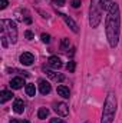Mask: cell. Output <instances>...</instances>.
<instances>
[{
  "label": "cell",
  "mask_w": 122,
  "mask_h": 123,
  "mask_svg": "<svg viewBox=\"0 0 122 123\" xmlns=\"http://www.w3.org/2000/svg\"><path fill=\"white\" fill-rule=\"evenodd\" d=\"M50 90H52V86H50L49 82H46V80H39V92L42 93V94H49Z\"/></svg>",
  "instance_id": "cell-8"
},
{
  "label": "cell",
  "mask_w": 122,
  "mask_h": 123,
  "mask_svg": "<svg viewBox=\"0 0 122 123\" xmlns=\"http://www.w3.org/2000/svg\"><path fill=\"white\" fill-rule=\"evenodd\" d=\"M69 46H70L69 39H62V43H61V49H62V50H66Z\"/></svg>",
  "instance_id": "cell-18"
},
{
  "label": "cell",
  "mask_w": 122,
  "mask_h": 123,
  "mask_svg": "<svg viewBox=\"0 0 122 123\" xmlns=\"http://www.w3.org/2000/svg\"><path fill=\"white\" fill-rule=\"evenodd\" d=\"M13 110H14V113H17V115H20V113L25 112V103H23L22 99H16V100H14V103H13Z\"/></svg>",
  "instance_id": "cell-10"
},
{
  "label": "cell",
  "mask_w": 122,
  "mask_h": 123,
  "mask_svg": "<svg viewBox=\"0 0 122 123\" xmlns=\"http://www.w3.org/2000/svg\"><path fill=\"white\" fill-rule=\"evenodd\" d=\"M50 123H66L63 119H58V117H55V119H50Z\"/></svg>",
  "instance_id": "cell-26"
},
{
  "label": "cell",
  "mask_w": 122,
  "mask_h": 123,
  "mask_svg": "<svg viewBox=\"0 0 122 123\" xmlns=\"http://www.w3.org/2000/svg\"><path fill=\"white\" fill-rule=\"evenodd\" d=\"M23 85H25V79L23 77H14V79H12L10 80V87L12 89H22L23 87Z\"/></svg>",
  "instance_id": "cell-9"
},
{
  "label": "cell",
  "mask_w": 122,
  "mask_h": 123,
  "mask_svg": "<svg viewBox=\"0 0 122 123\" xmlns=\"http://www.w3.org/2000/svg\"><path fill=\"white\" fill-rule=\"evenodd\" d=\"M86 123H89V122H86Z\"/></svg>",
  "instance_id": "cell-28"
},
{
  "label": "cell",
  "mask_w": 122,
  "mask_h": 123,
  "mask_svg": "<svg viewBox=\"0 0 122 123\" xmlns=\"http://www.w3.org/2000/svg\"><path fill=\"white\" fill-rule=\"evenodd\" d=\"M58 94L62 96V97H65V99H68V97L70 96V92H69V89H68L66 86L61 85V86H58Z\"/></svg>",
  "instance_id": "cell-13"
},
{
  "label": "cell",
  "mask_w": 122,
  "mask_h": 123,
  "mask_svg": "<svg viewBox=\"0 0 122 123\" xmlns=\"http://www.w3.org/2000/svg\"><path fill=\"white\" fill-rule=\"evenodd\" d=\"M47 63H49V66H50L52 69H61L62 67V60L58 56H50L49 60H47Z\"/></svg>",
  "instance_id": "cell-11"
},
{
  "label": "cell",
  "mask_w": 122,
  "mask_h": 123,
  "mask_svg": "<svg viewBox=\"0 0 122 123\" xmlns=\"http://www.w3.org/2000/svg\"><path fill=\"white\" fill-rule=\"evenodd\" d=\"M116 96L114 92H109L105 103H103V113H102V122L101 123H112L115 117V112H116Z\"/></svg>",
  "instance_id": "cell-2"
},
{
  "label": "cell",
  "mask_w": 122,
  "mask_h": 123,
  "mask_svg": "<svg viewBox=\"0 0 122 123\" xmlns=\"http://www.w3.org/2000/svg\"><path fill=\"white\" fill-rule=\"evenodd\" d=\"M101 1H102V9H103V10H109L111 4L114 3L112 0H101Z\"/></svg>",
  "instance_id": "cell-17"
},
{
  "label": "cell",
  "mask_w": 122,
  "mask_h": 123,
  "mask_svg": "<svg viewBox=\"0 0 122 123\" xmlns=\"http://www.w3.org/2000/svg\"><path fill=\"white\" fill-rule=\"evenodd\" d=\"M70 4H72V7L78 9V7L81 6V0H70Z\"/></svg>",
  "instance_id": "cell-22"
},
{
  "label": "cell",
  "mask_w": 122,
  "mask_h": 123,
  "mask_svg": "<svg viewBox=\"0 0 122 123\" xmlns=\"http://www.w3.org/2000/svg\"><path fill=\"white\" fill-rule=\"evenodd\" d=\"M19 123H30V122H27V120H19Z\"/></svg>",
  "instance_id": "cell-27"
},
{
  "label": "cell",
  "mask_w": 122,
  "mask_h": 123,
  "mask_svg": "<svg viewBox=\"0 0 122 123\" xmlns=\"http://www.w3.org/2000/svg\"><path fill=\"white\" fill-rule=\"evenodd\" d=\"M53 110L59 115V116H68L69 115V109H68V105L63 103V102H58V103H53Z\"/></svg>",
  "instance_id": "cell-5"
},
{
  "label": "cell",
  "mask_w": 122,
  "mask_h": 123,
  "mask_svg": "<svg viewBox=\"0 0 122 123\" xmlns=\"http://www.w3.org/2000/svg\"><path fill=\"white\" fill-rule=\"evenodd\" d=\"M52 3H53L55 6H58V7L65 6V0H52Z\"/></svg>",
  "instance_id": "cell-21"
},
{
  "label": "cell",
  "mask_w": 122,
  "mask_h": 123,
  "mask_svg": "<svg viewBox=\"0 0 122 123\" xmlns=\"http://www.w3.org/2000/svg\"><path fill=\"white\" fill-rule=\"evenodd\" d=\"M102 19V1L101 0H91L89 7V25L92 27H98Z\"/></svg>",
  "instance_id": "cell-3"
},
{
  "label": "cell",
  "mask_w": 122,
  "mask_h": 123,
  "mask_svg": "<svg viewBox=\"0 0 122 123\" xmlns=\"http://www.w3.org/2000/svg\"><path fill=\"white\" fill-rule=\"evenodd\" d=\"M58 16H61L62 19L65 20V23L70 27V30H72V31H75V33H78V31H79V27H78V25H76V22H75L73 19H70V17H69V16H66L65 13H59Z\"/></svg>",
  "instance_id": "cell-6"
},
{
  "label": "cell",
  "mask_w": 122,
  "mask_h": 123,
  "mask_svg": "<svg viewBox=\"0 0 122 123\" xmlns=\"http://www.w3.org/2000/svg\"><path fill=\"white\" fill-rule=\"evenodd\" d=\"M25 36H26V39H27V40H33V37H34V36H33V33H32L30 30L25 31Z\"/></svg>",
  "instance_id": "cell-23"
},
{
  "label": "cell",
  "mask_w": 122,
  "mask_h": 123,
  "mask_svg": "<svg viewBox=\"0 0 122 123\" xmlns=\"http://www.w3.org/2000/svg\"><path fill=\"white\" fill-rule=\"evenodd\" d=\"M7 4H9V1H7V0H0V9H6V7H7Z\"/></svg>",
  "instance_id": "cell-24"
},
{
  "label": "cell",
  "mask_w": 122,
  "mask_h": 123,
  "mask_svg": "<svg viewBox=\"0 0 122 123\" xmlns=\"http://www.w3.org/2000/svg\"><path fill=\"white\" fill-rule=\"evenodd\" d=\"M119 29H121V14H119V6L118 3H112L108 10L106 17V37L111 47L118 46L119 40Z\"/></svg>",
  "instance_id": "cell-1"
},
{
  "label": "cell",
  "mask_w": 122,
  "mask_h": 123,
  "mask_svg": "<svg viewBox=\"0 0 122 123\" xmlns=\"http://www.w3.org/2000/svg\"><path fill=\"white\" fill-rule=\"evenodd\" d=\"M13 97V93L9 92V90H1L0 93V103H6L7 100H10Z\"/></svg>",
  "instance_id": "cell-12"
},
{
  "label": "cell",
  "mask_w": 122,
  "mask_h": 123,
  "mask_svg": "<svg viewBox=\"0 0 122 123\" xmlns=\"http://www.w3.org/2000/svg\"><path fill=\"white\" fill-rule=\"evenodd\" d=\"M66 67H68V70H69L70 73H73V72H75V67H76V64H75V62H73V60H70L69 63H68V66H66Z\"/></svg>",
  "instance_id": "cell-19"
},
{
  "label": "cell",
  "mask_w": 122,
  "mask_h": 123,
  "mask_svg": "<svg viewBox=\"0 0 122 123\" xmlns=\"http://www.w3.org/2000/svg\"><path fill=\"white\" fill-rule=\"evenodd\" d=\"M0 25H1V30L7 33L10 42L16 43L17 42V27H16V23L13 20H10V19H3L0 22Z\"/></svg>",
  "instance_id": "cell-4"
},
{
  "label": "cell",
  "mask_w": 122,
  "mask_h": 123,
  "mask_svg": "<svg viewBox=\"0 0 122 123\" xmlns=\"http://www.w3.org/2000/svg\"><path fill=\"white\" fill-rule=\"evenodd\" d=\"M40 39H42V42H43V43H49V42H50V36H49V34H46V33H43V34L40 36Z\"/></svg>",
  "instance_id": "cell-20"
},
{
  "label": "cell",
  "mask_w": 122,
  "mask_h": 123,
  "mask_svg": "<svg viewBox=\"0 0 122 123\" xmlns=\"http://www.w3.org/2000/svg\"><path fill=\"white\" fill-rule=\"evenodd\" d=\"M7 39H9V37H6L4 34L1 36V43H3V47H7Z\"/></svg>",
  "instance_id": "cell-25"
},
{
  "label": "cell",
  "mask_w": 122,
  "mask_h": 123,
  "mask_svg": "<svg viewBox=\"0 0 122 123\" xmlns=\"http://www.w3.org/2000/svg\"><path fill=\"white\" fill-rule=\"evenodd\" d=\"M47 116H49V110L46 107H40L39 112H37V117L39 119H46Z\"/></svg>",
  "instance_id": "cell-16"
},
{
  "label": "cell",
  "mask_w": 122,
  "mask_h": 123,
  "mask_svg": "<svg viewBox=\"0 0 122 123\" xmlns=\"http://www.w3.org/2000/svg\"><path fill=\"white\" fill-rule=\"evenodd\" d=\"M26 93H27V96L33 97V96L36 94V87H34V85L27 83V85H26Z\"/></svg>",
  "instance_id": "cell-15"
},
{
  "label": "cell",
  "mask_w": 122,
  "mask_h": 123,
  "mask_svg": "<svg viewBox=\"0 0 122 123\" xmlns=\"http://www.w3.org/2000/svg\"><path fill=\"white\" fill-rule=\"evenodd\" d=\"M46 70V69H45ZM46 74L49 76V77H52L53 80H56V82H63V79H65V76H62V74H55L52 70H46Z\"/></svg>",
  "instance_id": "cell-14"
},
{
  "label": "cell",
  "mask_w": 122,
  "mask_h": 123,
  "mask_svg": "<svg viewBox=\"0 0 122 123\" xmlns=\"http://www.w3.org/2000/svg\"><path fill=\"white\" fill-rule=\"evenodd\" d=\"M33 62H34V56H33L32 53L25 52V53L20 55V63H22V64H25V66H30V64H33Z\"/></svg>",
  "instance_id": "cell-7"
}]
</instances>
